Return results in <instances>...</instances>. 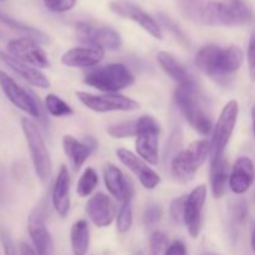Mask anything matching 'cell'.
I'll use <instances>...</instances> for the list:
<instances>
[{
	"label": "cell",
	"mask_w": 255,
	"mask_h": 255,
	"mask_svg": "<svg viewBox=\"0 0 255 255\" xmlns=\"http://www.w3.org/2000/svg\"><path fill=\"white\" fill-rule=\"evenodd\" d=\"M45 107H46V111L54 117L70 116L74 112L71 106H69L64 100L54 94H49L45 97Z\"/></svg>",
	"instance_id": "cell-32"
},
{
	"label": "cell",
	"mask_w": 255,
	"mask_h": 255,
	"mask_svg": "<svg viewBox=\"0 0 255 255\" xmlns=\"http://www.w3.org/2000/svg\"><path fill=\"white\" fill-rule=\"evenodd\" d=\"M0 60L32 86L39 87V89H49L50 87L49 79L35 66L20 61L4 51H0Z\"/></svg>",
	"instance_id": "cell-22"
},
{
	"label": "cell",
	"mask_w": 255,
	"mask_h": 255,
	"mask_svg": "<svg viewBox=\"0 0 255 255\" xmlns=\"http://www.w3.org/2000/svg\"><path fill=\"white\" fill-rule=\"evenodd\" d=\"M27 232H29V236L37 255H56L55 254L54 239H52L50 232L47 231L44 213L40 207L35 208L30 213L29 219H27Z\"/></svg>",
	"instance_id": "cell-15"
},
{
	"label": "cell",
	"mask_w": 255,
	"mask_h": 255,
	"mask_svg": "<svg viewBox=\"0 0 255 255\" xmlns=\"http://www.w3.org/2000/svg\"><path fill=\"white\" fill-rule=\"evenodd\" d=\"M0 1H5V0H0Z\"/></svg>",
	"instance_id": "cell-46"
},
{
	"label": "cell",
	"mask_w": 255,
	"mask_h": 255,
	"mask_svg": "<svg viewBox=\"0 0 255 255\" xmlns=\"http://www.w3.org/2000/svg\"><path fill=\"white\" fill-rule=\"evenodd\" d=\"M255 178L254 163L249 157H239L229 176V188L236 194H244L253 184Z\"/></svg>",
	"instance_id": "cell-21"
},
{
	"label": "cell",
	"mask_w": 255,
	"mask_h": 255,
	"mask_svg": "<svg viewBox=\"0 0 255 255\" xmlns=\"http://www.w3.org/2000/svg\"><path fill=\"white\" fill-rule=\"evenodd\" d=\"M239 114V105L236 100H231L222 110L216 126L213 127V136L211 141V163L224 157V151L228 146L237 125Z\"/></svg>",
	"instance_id": "cell-6"
},
{
	"label": "cell",
	"mask_w": 255,
	"mask_h": 255,
	"mask_svg": "<svg viewBox=\"0 0 255 255\" xmlns=\"http://www.w3.org/2000/svg\"><path fill=\"white\" fill-rule=\"evenodd\" d=\"M97 183H99V174L91 167H87L84 171V173L80 177L79 182H77L76 192L80 197L85 198L89 197L92 192L96 188Z\"/></svg>",
	"instance_id": "cell-31"
},
{
	"label": "cell",
	"mask_w": 255,
	"mask_h": 255,
	"mask_svg": "<svg viewBox=\"0 0 255 255\" xmlns=\"http://www.w3.org/2000/svg\"><path fill=\"white\" fill-rule=\"evenodd\" d=\"M211 154V142L208 139H198L192 142L188 148L179 152L171 162V173L176 181L187 183L196 176L199 167Z\"/></svg>",
	"instance_id": "cell-3"
},
{
	"label": "cell",
	"mask_w": 255,
	"mask_h": 255,
	"mask_svg": "<svg viewBox=\"0 0 255 255\" xmlns=\"http://www.w3.org/2000/svg\"><path fill=\"white\" fill-rule=\"evenodd\" d=\"M96 141L91 137L82 142L75 138L71 134H66L62 139V147H64L65 154L70 159L75 171L81 168L82 164L87 161L90 154L92 153V151L96 149Z\"/></svg>",
	"instance_id": "cell-23"
},
{
	"label": "cell",
	"mask_w": 255,
	"mask_h": 255,
	"mask_svg": "<svg viewBox=\"0 0 255 255\" xmlns=\"http://www.w3.org/2000/svg\"><path fill=\"white\" fill-rule=\"evenodd\" d=\"M138 134L136 137L137 154L152 166H157L159 162L158 156V121L154 117L141 116L138 117Z\"/></svg>",
	"instance_id": "cell-7"
},
{
	"label": "cell",
	"mask_w": 255,
	"mask_h": 255,
	"mask_svg": "<svg viewBox=\"0 0 255 255\" xmlns=\"http://www.w3.org/2000/svg\"><path fill=\"white\" fill-rule=\"evenodd\" d=\"M244 60L243 51L238 46L222 47L208 44L196 54L197 67L213 79H222L238 71Z\"/></svg>",
	"instance_id": "cell-2"
},
{
	"label": "cell",
	"mask_w": 255,
	"mask_h": 255,
	"mask_svg": "<svg viewBox=\"0 0 255 255\" xmlns=\"http://www.w3.org/2000/svg\"><path fill=\"white\" fill-rule=\"evenodd\" d=\"M20 37H30L36 40L40 44H49L50 36L36 27L29 26L26 24L12 19L9 15L0 11V40L20 39Z\"/></svg>",
	"instance_id": "cell-18"
},
{
	"label": "cell",
	"mask_w": 255,
	"mask_h": 255,
	"mask_svg": "<svg viewBox=\"0 0 255 255\" xmlns=\"http://www.w3.org/2000/svg\"><path fill=\"white\" fill-rule=\"evenodd\" d=\"M76 37L86 46L101 47L104 50H119L122 44L121 35L110 26H95L90 22L76 25Z\"/></svg>",
	"instance_id": "cell-10"
},
{
	"label": "cell",
	"mask_w": 255,
	"mask_h": 255,
	"mask_svg": "<svg viewBox=\"0 0 255 255\" xmlns=\"http://www.w3.org/2000/svg\"><path fill=\"white\" fill-rule=\"evenodd\" d=\"M72 253L75 255H86L90 248V227L86 219H80L72 226L71 233Z\"/></svg>",
	"instance_id": "cell-28"
},
{
	"label": "cell",
	"mask_w": 255,
	"mask_h": 255,
	"mask_svg": "<svg viewBox=\"0 0 255 255\" xmlns=\"http://www.w3.org/2000/svg\"><path fill=\"white\" fill-rule=\"evenodd\" d=\"M157 61H158L161 69L163 70L171 79H173L174 81L178 82L179 85L192 80L188 71L186 70V67H184L173 55L168 54V52L166 51H161L157 54Z\"/></svg>",
	"instance_id": "cell-27"
},
{
	"label": "cell",
	"mask_w": 255,
	"mask_h": 255,
	"mask_svg": "<svg viewBox=\"0 0 255 255\" xmlns=\"http://www.w3.org/2000/svg\"><path fill=\"white\" fill-rule=\"evenodd\" d=\"M163 217V208L158 203H148L143 211L144 226L151 228L158 224Z\"/></svg>",
	"instance_id": "cell-35"
},
{
	"label": "cell",
	"mask_w": 255,
	"mask_h": 255,
	"mask_svg": "<svg viewBox=\"0 0 255 255\" xmlns=\"http://www.w3.org/2000/svg\"><path fill=\"white\" fill-rule=\"evenodd\" d=\"M40 45V42L30 37H20L7 42L6 52L10 56L26 62L31 66L45 69L50 65L49 57Z\"/></svg>",
	"instance_id": "cell-13"
},
{
	"label": "cell",
	"mask_w": 255,
	"mask_h": 255,
	"mask_svg": "<svg viewBox=\"0 0 255 255\" xmlns=\"http://www.w3.org/2000/svg\"><path fill=\"white\" fill-rule=\"evenodd\" d=\"M248 66H249V75L252 80L255 81V29L253 30L249 39L248 45Z\"/></svg>",
	"instance_id": "cell-40"
},
{
	"label": "cell",
	"mask_w": 255,
	"mask_h": 255,
	"mask_svg": "<svg viewBox=\"0 0 255 255\" xmlns=\"http://www.w3.org/2000/svg\"><path fill=\"white\" fill-rule=\"evenodd\" d=\"M231 212L232 219H233L234 223L237 226H241L242 223H244L247 216H248V204L244 199H237L232 203Z\"/></svg>",
	"instance_id": "cell-37"
},
{
	"label": "cell",
	"mask_w": 255,
	"mask_h": 255,
	"mask_svg": "<svg viewBox=\"0 0 255 255\" xmlns=\"http://www.w3.org/2000/svg\"><path fill=\"white\" fill-rule=\"evenodd\" d=\"M253 19L254 12L246 0H218V26H242Z\"/></svg>",
	"instance_id": "cell-14"
},
{
	"label": "cell",
	"mask_w": 255,
	"mask_h": 255,
	"mask_svg": "<svg viewBox=\"0 0 255 255\" xmlns=\"http://www.w3.org/2000/svg\"><path fill=\"white\" fill-rule=\"evenodd\" d=\"M133 196L134 191L131 192L124 201L121 202V208H120L119 214L116 217V226L117 231L120 233H126L131 229L132 223H133Z\"/></svg>",
	"instance_id": "cell-29"
},
{
	"label": "cell",
	"mask_w": 255,
	"mask_h": 255,
	"mask_svg": "<svg viewBox=\"0 0 255 255\" xmlns=\"http://www.w3.org/2000/svg\"><path fill=\"white\" fill-rule=\"evenodd\" d=\"M77 0H44L47 10L52 12H66L74 9Z\"/></svg>",
	"instance_id": "cell-38"
},
{
	"label": "cell",
	"mask_w": 255,
	"mask_h": 255,
	"mask_svg": "<svg viewBox=\"0 0 255 255\" xmlns=\"http://www.w3.org/2000/svg\"><path fill=\"white\" fill-rule=\"evenodd\" d=\"M19 254L20 255H37L36 251H35L34 248H31L27 243H25V242H21V243H20Z\"/></svg>",
	"instance_id": "cell-43"
},
{
	"label": "cell",
	"mask_w": 255,
	"mask_h": 255,
	"mask_svg": "<svg viewBox=\"0 0 255 255\" xmlns=\"http://www.w3.org/2000/svg\"><path fill=\"white\" fill-rule=\"evenodd\" d=\"M186 198L187 196H183L172 201L171 207H169V214H171V218L173 219L174 223H183Z\"/></svg>",
	"instance_id": "cell-39"
},
{
	"label": "cell",
	"mask_w": 255,
	"mask_h": 255,
	"mask_svg": "<svg viewBox=\"0 0 255 255\" xmlns=\"http://www.w3.org/2000/svg\"><path fill=\"white\" fill-rule=\"evenodd\" d=\"M252 120H253V131H254V136H255V105L252 109Z\"/></svg>",
	"instance_id": "cell-45"
},
{
	"label": "cell",
	"mask_w": 255,
	"mask_h": 255,
	"mask_svg": "<svg viewBox=\"0 0 255 255\" xmlns=\"http://www.w3.org/2000/svg\"><path fill=\"white\" fill-rule=\"evenodd\" d=\"M168 247V238L162 232H154L149 239V255H164Z\"/></svg>",
	"instance_id": "cell-36"
},
{
	"label": "cell",
	"mask_w": 255,
	"mask_h": 255,
	"mask_svg": "<svg viewBox=\"0 0 255 255\" xmlns=\"http://www.w3.org/2000/svg\"><path fill=\"white\" fill-rule=\"evenodd\" d=\"M182 143H183V132L179 127L172 131L171 136H169L168 141H167L166 149H164V162L171 164L172 159L181 152Z\"/></svg>",
	"instance_id": "cell-34"
},
{
	"label": "cell",
	"mask_w": 255,
	"mask_h": 255,
	"mask_svg": "<svg viewBox=\"0 0 255 255\" xmlns=\"http://www.w3.org/2000/svg\"><path fill=\"white\" fill-rule=\"evenodd\" d=\"M251 246L255 254V223L253 224V228H252V236H251Z\"/></svg>",
	"instance_id": "cell-44"
},
{
	"label": "cell",
	"mask_w": 255,
	"mask_h": 255,
	"mask_svg": "<svg viewBox=\"0 0 255 255\" xmlns=\"http://www.w3.org/2000/svg\"><path fill=\"white\" fill-rule=\"evenodd\" d=\"M116 156L119 157L121 163L126 166L138 178L144 188L153 189L158 186L161 182V177L153 169L149 168L148 163L144 162L141 157L126 148H117Z\"/></svg>",
	"instance_id": "cell-17"
},
{
	"label": "cell",
	"mask_w": 255,
	"mask_h": 255,
	"mask_svg": "<svg viewBox=\"0 0 255 255\" xmlns=\"http://www.w3.org/2000/svg\"><path fill=\"white\" fill-rule=\"evenodd\" d=\"M177 5L189 21L218 26V0H177Z\"/></svg>",
	"instance_id": "cell-12"
},
{
	"label": "cell",
	"mask_w": 255,
	"mask_h": 255,
	"mask_svg": "<svg viewBox=\"0 0 255 255\" xmlns=\"http://www.w3.org/2000/svg\"><path fill=\"white\" fill-rule=\"evenodd\" d=\"M174 102L188 124L198 133L207 136L213 129L208 101L194 80L181 84L173 94Z\"/></svg>",
	"instance_id": "cell-1"
},
{
	"label": "cell",
	"mask_w": 255,
	"mask_h": 255,
	"mask_svg": "<svg viewBox=\"0 0 255 255\" xmlns=\"http://www.w3.org/2000/svg\"><path fill=\"white\" fill-rule=\"evenodd\" d=\"M21 128L24 132L25 141L29 147L35 173L40 181L46 182L51 174L52 163L41 132L37 128L36 125L29 119H21Z\"/></svg>",
	"instance_id": "cell-5"
},
{
	"label": "cell",
	"mask_w": 255,
	"mask_h": 255,
	"mask_svg": "<svg viewBox=\"0 0 255 255\" xmlns=\"http://www.w3.org/2000/svg\"><path fill=\"white\" fill-rule=\"evenodd\" d=\"M76 97L84 106L99 114L116 111H134L139 109V104L133 99L119 94H104L92 95L89 92L77 91Z\"/></svg>",
	"instance_id": "cell-8"
},
{
	"label": "cell",
	"mask_w": 255,
	"mask_h": 255,
	"mask_svg": "<svg viewBox=\"0 0 255 255\" xmlns=\"http://www.w3.org/2000/svg\"><path fill=\"white\" fill-rule=\"evenodd\" d=\"M85 84L104 94H116L134 84L132 72L122 64H109L92 70L85 77Z\"/></svg>",
	"instance_id": "cell-4"
},
{
	"label": "cell",
	"mask_w": 255,
	"mask_h": 255,
	"mask_svg": "<svg viewBox=\"0 0 255 255\" xmlns=\"http://www.w3.org/2000/svg\"><path fill=\"white\" fill-rule=\"evenodd\" d=\"M105 50L96 46H77L67 50L61 56V62L69 67H94L104 60Z\"/></svg>",
	"instance_id": "cell-20"
},
{
	"label": "cell",
	"mask_w": 255,
	"mask_h": 255,
	"mask_svg": "<svg viewBox=\"0 0 255 255\" xmlns=\"http://www.w3.org/2000/svg\"><path fill=\"white\" fill-rule=\"evenodd\" d=\"M52 206L57 214L66 217L70 212V176L66 166H61L54 187H52Z\"/></svg>",
	"instance_id": "cell-25"
},
{
	"label": "cell",
	"mask_w": 255,
	"mask_h": 255,
	"mask_svg": "<svg viewBox=\"0 0 255 255\" xmlns=\"http://www.w3.org/2000/svg\"><path fill=\"white\" fill-rule=\"evenodd\" d=\"M164 255H188L187 248L181 241H174L171 244H168Z\"/></svg>",
	"instance_id": "cell-42"
},
{
	"label": "cell",
	"mask_w": 255,
	"mask_h": 255,
	"mask_svg": "<svg viewBox=\"0 0 255 255\" xmlns=\"http://www.w3.org/2000/svg\"><path fill=\"white\" fill-rule=\"evenodd\" d=\"M207 199V187L204 184L196 187L186 198L183 223L186 224L192 238H197L201 232L203 208Z\"/></svg>",
	"instance_id": "cell-16"
},
{
	"label": "cell",
	"mask_w": 255,
	"mask_h": 255,
	"mask_svg": "<svg viewBox=\"0 0 255 255\" xmlns=\"http://www.w3.org/2000/svg\"><path fill=\"white\" fill-rule=\"evenodd\" d=\"M229 183V163L226 157L211 163V189L214 198L219 199L226 194Z\"/></svg>",
	"instance_id": "cell-26"
},
{
	"label": "cell",
	"mask_w": 255,
	"mask_h": 255,
	"mask_svg": "<svg viewBox=\"0 0 255 255\" xmlns=\"http://www.w3.org/2000/svg\"><path fill=\"white\" fill-rule=\"evenodd\" d=\"M107 133L114 138H128L137 137L138 134V120H127V121L112 124L107 127Z\"/></svg>",
	"instance_id": "cell-30"
},
{
	"label": "cell",
	"mask_w": 255,
	"mask_h": 255,
	"mask_svg": "<svg viewBox=\"0 0 255 255\" xmlns=\"http://www.w3.org/2000/svg\"><path fill=\"white\" fill-rule=\"evenodd\" d=\"M158 24L161 25V26H163L164 29L168 30V31L171 32V34L173 35V36L176 37L177 40H178L179 44H181V45H183V46H186V47H188L189 45H191V42H189V39L187 37V35L184 34L183 30L181 29V26H179V25L177 24V22L174 21V20L172 19L171 16L163 14V12H159V14H158Z\"/></svg>",
	"instance_id": "cell-33"
},
{
	"label": "cell",
	"mask_w": 255,
	"mask_h": 255,
	"mask_svg": "<svg viewBox=\"0 0 255 255\" xmlns=\"http://www.w3.org/2000/svg\"><path fill=\"white\" fill-rule=\"evenodd\" d=\"M1 243L5 255H17L14 242H12L11 237H10V234L7 232H2L1 233Z\"/></svg>",
	"instance_id": "cell-41"
},
{
	"label": "cell",
	"mask_w": 255,
	"mask_h": 255,
	"mask_svg": "<svg viewBox=\"0 0 255 255\" xmlns=\"http://www.w3.org/2000/svg\"><path fill=\"white\" fill-rule=\"evenodd\" d=\"M86 213L95 226L105 228L116 218V206L107 194L96 193L86 203Z\"/></svg>",
	"instance_id": "cell-19"
},
{
	"label": "cell",
	"mask_w": 255,
	"mask_h": 255,
	"mask_svg": "<svg viewBox=\"0 0 255 255\" xmlns=\"http://www.w3.org/2000/svg\"><path fill=\"white\" fill-rule=\"evenodd\" d=\"M0 87H1L6 99L15 107H17L34 119L42 120L41 105L37 101L36 96L31 91H27L24 87L20 86L11 76H9L4 71H0Z\"/></svg>",
	"instance_id": "cell-9"
},
{
	"label": "cell",
	"mask_w": 255,
	"mask_h": 255,
	"mask_svg": "<svg viewBox=\"0 0 255 255\" xmlns=\"http://www.w3.org/2000/svg\"><path fill=\"white\" fill-rule=\"evenodd\" d=\"M104 179L107 191L120 202L124 201L131 192L134 191L131 179L127 178L121 169L115 164H107L105 167Z\"/></svg>",
	"instance_id": "cell-24"
},
{
	"label": "cell",
	"mask_w": 255,
	"mask_h": 255,
	"mask_svg": "<svg viewBox=\"0 0 255 255\" xmlns=\"http://www.w3.org/2000/svg\"><path fill=\"white\" fill-rule=\"evenodd\" d=\"M110 9L119 16L137 22L144 31L148 32L154 39L161 40L163 37L158 21L134 2L127 1V0H114L110 2Z\"/></svg>",
	"instance_id": "cell-11"
}]
</instances>
